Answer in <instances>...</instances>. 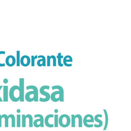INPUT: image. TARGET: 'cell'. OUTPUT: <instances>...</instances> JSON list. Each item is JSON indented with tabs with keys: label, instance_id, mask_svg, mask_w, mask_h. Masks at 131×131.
<instances>
[{
	"label": "cell",
	"instance_id": "obj_2",
	"mask_svg": "<svg viewBox=\"0 0 131 131\" xmlns=\"http://www.w3.org/2000/svg\"><path fill=\"white\" fill-rule=\"evenodd\" d=\"M52 89H57L59 90V91L54 92V93H52L51 96V100L54 102H57L60 100H61V101H63V90L62 87L59 86H53Z\"/></svg>",
	"mask_w": 131,
	"mask_h": 131
},
{
	"label": "cell",
	"instance_id": "obj_1",
	"mask_svg": "<svg viewBox=\"0 0 131 131\" xmlns=\"http://www.w3.org/2000/svg\"><path fill=\"white\" fill-rule=\"evenodd\" d=\"M21 90L18 86H14L9 91V97L11 100L14 102H17L21 99Z\"/></svg>",
	"mask_w": 131,
	"mask_h": 131
},
{
	"label": "cell",
	"instance_id": "obj_13",
	"mask_svg": "<svg viewBox=\"0 0 131 131\" xmlns=\"http://www.w3.org/2000/svg\"><path fill=\"white\" fill-rule=\"evenodd\" d=\"M16 62L17 66H20V51H16Z\"/></svg>",
	"mask_w": 131,
	"mask_h": 131
},
{
	"label": "cell",
	"instance_id": "obj_24",
	"mask_svg": "<svg viewBox=\"0 0 131 131\" xmlns=\"http://www.w3.org/2000/svg\"><path fill=\"white\" fill-rule=\"evenodd\" d=\"M8 80L7 79H5L3 80V82H4V83H8Z\"/></svg>",
	"mask_w": 131,
	"mask_h": 131
},
{
	"label": "cell",
	"instance_id": "obj_6",
	"mask_svg": "<svg viewBox=\"0 0 131 131\" xmlns=\"http://www.w3.org/2000/svg\"><path fill=\"white\" fill-rule=\"evenodd\" d=\"M73 62V59L71 56L67 55L63 57V64L67 67H71Z\"/></svg>",
	"mask_w": 131,
	"mask_h": 131
},
{
	"label": "cell",
	"instance_id": "obj_23",
	"mask_svg": "<svg viewBox=\"0 0 131 131\" xmlns=\"http://www.w3.org/2000/svg\"><path fill=\"white\" fill-rule=\"evenodd\" d=\"M2 115H0V127H1L2 126Z\"/></svg>",
	"mask_w": 131,
	"mask_h": 131
},
{
	"label": "cell",
	"instance_id": "obj_16",
	"mask_svg": "<svg viewBox=\"0 0 131 131\" xmlns=\"http://www.w3.org/2000/svg\"><path fill=\"white\" fill-rule=\"evenodd\" d=\"M8 117H10L12 118V127L15 126V117L13 115L10 114L8 116Z\"/></svg>",
	"mask_w": 131,
	"mask_h": 131
},
{
	"label": "cell",
	"instance_id": "obj_5",
	"mask_svg": "<svg viewBox=\"0 0 131 131\" xmlns=\"http://www.w3.org/2000/svg\"><path fill=\"white\" fill-rule=\"evenodd\" d=\"M31 63L30 57L27 55L23 56L20 59V64L24 67H27Z\"/></svg>",
	"mask_w": 131,
	"mask_h": 131
},
{
	"label": "cell",
	"instance_id": "obj_4",
	"mask_svg": "<svg viewBox=\"0 0 131 131\" xmlns=\"http://www.w3.org/2000/svg\"><path fill=\"white\" fill-rule=\"evenodd\" d=\"M16 63V59L13 55L8 56L5 60V63L9 67L14 66Z\"/></svg>",
	"mask_w": 131,
	"mask_h": 131
},
{
	"label": "cell",
	"instance_id": "obj_18",
	"mask_svg": "<svg viewBox=\"0 0 131 131\" xmlns=\"http://www.w3.org/2000/svg\"><path fill=\"white\" fill-rule=\"evenodd\" d=\"M35 60H36L35 57L34 56H32L31 59V63L32 67H34L35 66Z\"/></svg>",
	"mask_w": 131,
	"mask_h": 131
},
{
	"label": "cell",
	"instance_id": "obj_25",
	"mask_svg": "<svg viewBox=\"0 0 131 131\" xmlns=\"http://www.w3.org/2000/svg\"><path fill=\"white\" fill-rule=\"evenodd\" d=\"M2 88V86H0V90H1V89ZM2 101H3L2 100L1 97H0V102H2Z\"/></svg>",
	"mask_w": 131,
	"mask_h": 131
},
{
	"label": "cell",
	"instance_id": "obj_3",
	"mask_svg": "<svg viewBox=\"0 0 131 131\" xmlns=\"http://www.w3.org/2000/svg\"><path fill=\"white\" fill-rule=\"evenodd\" d=\"M49 89V86H42L40 89V93L42 94L43 95H44L46 96L45 99H42V98H40V101H41V102H47V101H48L49 100V99H50V95H49L48 93L44 91V89Z\"/></svg>",
	"mask_w": 131,
	"mask_h": 131
},
{
	"label": "cell",
	"instance_id": "obj_20",
	"mask_svg": "<svg viewBox=\"0 0 131 131\" xmlns=\"http://www.w3.org/2000/svg\"><path fill=\"white\" fill-rule=\"evenodd\" d=\"M22 121H23V126L24 127L25 126V122H26V116L24 115H22Z\"/></svg>",
	"mask_w": 131,
	"mask_h": 131
},
{
	"label": "cell",
	"instance_id": "obj_19",
	"mask_svg": "<svg viewBox=\"0 0 131 131\" xmlns=\"http://www.w3.org/2000/svg\"><path fill=\"white\" fill-rule=\"evenodd\" d=\"M3 117L5 118V120L6 121V122H5V125H6V127H7L8 126V116L7 115H3Z\"/></svg>",
	"mask_w": 131,
	"mask_h": 131
},
{
	"label": "cell",
	"instance_id": "obj_14",
	"mask_svg": "<svg viewBox=\"0 0 131 131\" xmlns=\"http://www.w3.org/2000/svg\"><path fill=\"white\" fill-rule=\"evenodd\" d=\"M63 57V56L61 55V53H59L58 55H57V58L58 59V64L59 66L60 67H63V64L61 62V59H62Z\"/></svg>",
	"mask_w": 131,
	"mask_h": 131
},
{
	"label": "cell",
	"instance_id": "obj_9",
	"mask_svg": "<svg viewBox=\"0 0 131 131\" xmlns=\"http://www.w3.org/2000/svg\"><path fill=\"white\" fill-rule=\"evenodd\" d=\"M39 60L37 61V65L39 67L46 66V59L43 55H39L38 56Z\"/></svg>",
	"mask_w": 131,
	"mask_h": 131
},
{
	"label": "cell",
	"instance_id": "obj_12",
	"mask_svg": "<svg viewBox=\"0 0 131 131\" xmlns=\"http://www.w3.org/2000/svg\"><path fill=\"white\" fill-rule=\"evenodd\" d=\"M8 86H3V101H8Z\"/></svg>",
	"mask_w": 131,
	"mask_h": 131
},
{
	"label": "cell",
	"instance_id": "obj_22",
	"mask_svg": "<svg viewBox=\"0 0 131 131\" xmlns=\"http://www.w3.org/2000/svg\"><path fill=\"white\" fill-rule=\"evenodd\" d=\"M57 117H58V116H57V115H56L55 116V125L57 126Z\"/></svg>",
	"mask_w": 131,
	"mask_h": 131
},
{
	"label": "cell",
	"instance_id": "obj_17",
	"mask_svg": "<svg viewBox=\"0 0 131 131\" xmlns=\"http://www.w3.org/2000/svg\"><path fill=\"white\" fill-rule=\"evenodd\" d=\"M26 117H28L29 118V122H30V127H32V121H33V119H32V116L30 114H28L26 116Z\"/></svg>",
	"mask_w": 131,
	"mask_h": 131
},
{
	"label": "cell",
	"instance_id": "obj_8",
	"mask_svg": "<svg viewBox=\"0 0 131 131\" xmlns=\"http://www.w3.org/2000/svg\"><path fill=\"white\" fill-rule=\"evenodd\" d=\"M36 117H39V118H38V119H37L34 122V125L36 127H39V126L42 125L43 126V121H44V118H43V117L42 115H36L35 116Z\"/></svg>",
	"mask_w": 131,
	"mask_h": 131
},
{
	"label": "cell",
	"instance_id": "obj_21",
	"mask_svg": "<svg viewBox=\"0 0 131 131\" xmlns=\"http://www.w3.org/2000/svg\"><path fill=\"white\" fill-rule=\"evenodd\" d=\"M20 115H17V125H18V126H20Z\"/></svg>",
	"mask_w": 131,
	"mask_h": 131
},
{
	"label": "cell",
	"instance_id": "obj_10",
	"mask_svg": "<svg viewBox=\"0 0 131 131\" xmlns=\"http://www.w3.org/2000/svg\"><path fill=\"white\" fill-rule=\"evenodd\" d=\"M69 121V117L67 115H63L61 116L59 120V122L61 125H66L68 124Z\"/></svg>",
	"mask_w": 131,
	"mask_h": 131
},
{
	"label": "cell",
	"instance_id": "obj_11",
	"mask_svg": "<svg viewBox=\"0 0 131 131\" xmlns=\"http://www.w3.org/2000/svg\"><path fill=\"white\" fill-rule=\"evenodd\" d=\"M24 79L23 78H20V89L21 90V99H20V101H24Z\"/></svg>",
	"mask_w": 131,
	"mask_h": 131
},
{
	"label": "cell",
	"instance_id": "obj_7",
	"mask_svg": "<svg viewBox=\"0 0 131 131\" xmlns=\"http://www.w3.org/2000/svg\"><path fill=\"white\" fill-rule=\"evenodd\" d=\"M52 60V65L53 66L55 67L56 66V57L54 55H51V56H47V66H50L51 64V61Z\"/></svg>",
	"mask_w": 131,
	"mask_h": 131
},
{
	"label": "cell",
	"instance_id": "obj_15",
	"mask_svg": "<svg viewBox=\"0 0 131 131\" xmlns=\"http://www.w3.org/2000/svg\"><path fill=\"white\" fill-rule=\"evenodd\" d=\"M5 54H6L5 51H0V67H4V66H5V65H6L5 63H3L2 62V59L1 57V56L2 55H5Z\"/></svg>",
	"mask_w": 131,
	"mask_h": 131
}]
</instances>
